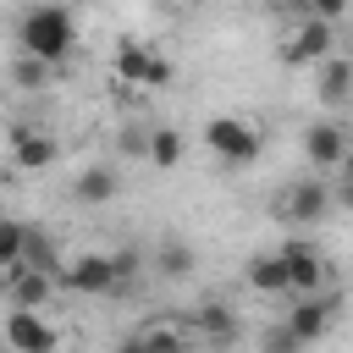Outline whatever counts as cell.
Instances as JSON below:
<instances>
[{
  "mask_svg": "<svg viewBox=\"0 0 353 353\" xmlns=\"http://www.w3.org/2000/svg\"><path fill=\"white\" fill-rule=\"evenodd\" d=\"M72 44H77V17L61 0H39V6L22 11V22H17V50L22 55H39V61L61 66L72 55Z\"/></svg>",
  "mask_w": 353,
  "mask_h": 353,
  "instance_id": "6da1fadb",
  "label": "cell"
},
{
  "mask_svg": "<svg viewBox=\"0 0 353 353\" xmlns=\"http://www.w3.org/2000/svg\"><path fill=\"white\" fill-rule=\"evenodd\" d=\"M204 143H210V154H215L221 165H237V171L265 154V132H259L248 116H210V121H204Z\"/></svg>",
  "mask_w": 353,
  "mask_h": 353,
  "instance_id": "7a4b0ae2",
  "label": "cell"
},
{
  "mask_svg": "<svg viewBox=\"0 0 353 353\" xmlns=\"http://www.w3.org/2000/svg\"><path fill=\"white\" fill-rule=\"evenodd\" d=\"M0 342L6 353H61V331L44 320V309H17V303L0 325Z\"/></svg>",
  "mask_w": 353,
  "mask_h": 353,
  "instance_id": "3957f363",
  "label": "cell"
},
{
  "mask_svg": "<svg viewBox=\"0 0 353 353\" xmlns=\"http://www.w3.org/2000/svg\"><path fill=\"white\" fill-rule=\"evenodd\" d=\"M325 210H331L325 176H303V182H292V188L276 199V221H287V226H298V221H325Z\"/></svg>",
  "mask_w": 353,
  "mask_h": 353,
  "instance_id": "277c9868",
  "label": "cell"
},
{
  "mask_svg": "<svg viewBox=\"0 0 353 353\" xmlns=\"http://www.w3.org/2000/svg\"><path fill=\"white\" fill-rule=\"evenodd\" d=\"M0 292H6L17 309H44V303L55 298V276H44V270H33V265L11 259V265L0 270Z\"/></svg>",
  "mask_w": 353,
  "mask_h": 353,
  "instance_id": "5b68a950",
  "label": "cell"
},
{
  "mask_svg": "<svg viewBox=\"0 0 353 353\" xmlns=\"http://www.w3.org/2000/svg\"><path fill=\"white\" fill-rule=\"evenodd\" d=\"M331 44H336L331 22L303 17V22L287 33V44H281V66H309V61H325V55H331Z\"/></svg>",
  "mask_w": 353,
  "mask_h": 353,
  "instance_id": "8992f818",
  "label": "cell"
},
{
  "mask_svg": "<svg viewBox=\"0 0 353 353\" xmlns=\"http://www.w3.org/2000/svg\"><path fill=\"white\" fill-rule=\"evenodd\" d=\"M276 254H281V265H287V287H292L298 298L325 287V259H320V248H314V243L292 237V243H281Z\"/></svg>",
  "mask_w": 353,
  "mask_h": 353,
  "instance_id": "52a82bcc",
  "label": "cell"
},
{
  "mask_svg": "<svg viewBox=\"0 0 353 353\" xmlns=\"http://www.w3.org/2000/svg\"><path fill=\"white\" fill-rule=\"evenodd\" d=\"M116 353H188V320H149L116 342Z\"/></svg>",
  "mask_w": 353,
  "mask_h": 353,
  "instance_id": "ba28073f",
  "label": "cell"
},
{
  "mask_svg": "<svg viewBox=\"0 0 353 353\" xmlns=\"http://www.w3.org/2000/svg\"><path fill=\"white\" fill-rule=\"evenodd\" d=\"M6 138H11V165H17V171H44V165H55V138H50L44 127L17 121V127H6Z\"/></svg>",
  "mask_w": 353,
  "mask_h": 353,
  "instance_id": "9c48e42d",
  "label": "cell"
},
{
  "mask_svg": "<svg viewBox=\"0 0 353 353\" xmlns=\"http://www.w3.org/2000/svg\"><path fill=\"white\" fill-rule=\"evenodd\" d=\"M61 281H66L72 292L99 298V292H116V265H110V254H77V259H66Z\"/></svg>",
  "mask_w": 353,
  "mask_h": 353,
  "instance_id": "30bf717a",
  "label": "cell"
},
{
  "mask_svg": "<svg viewBox=\"0 0 353 353\" xmlns=\"http://www.w3.org/2000/svg\"><path fill=\"white\" fill-rule=\"evenodd\" d=\"M331 314H336V292H303V298L287 309V325L314 347V342L331 331Z\"/></svg>",
  "mask_w": 353,
  "mask_h": 353,
  "instance_id": "8fae6325",
  "label": "cell"
},
{
  "mask_svg": "<svg viewBox=\"0 0 353 353\" xmlns=\"http://www.w3.org/2000/svg\"><path fill=\"white\" fill-rule=\"evenodd\" d=\"M347 143H353V138H347L342 121H314V127H303V154H309L314 171H336Z\"/></svg>",
  "mask_w": 353,
  "mask_h": 353,
  "instance_id": "7c38bea8",
  "label": "cell"
},
{
  "mask_svg": "<svg viewBox=\"0 0 353 353\" xmlns=\"http://www.w3.org/2000/svg\"><path fill=\"white\" fill-rule=\"evenodd\" d=\"M110 66H116V83L143 88V83H149V66H154V50H149V44H138V39H121Z\"/></svg>",
  "mask_w": 353,
  "mask_h": 353,
  "instance_id": "4fadbf2b",
  "label": "cell"
},
{
  "mask_svg": "<svg viewBox=\"0 0 353 353\" xmlns=\"http://www.w3.org/2000/svg\"><path fill=\"white\" fill-rule=\"evenodd\" d=\"M243 281H248L254 292H265V298L292 292V287H287V265H281V254H254V259L243 265Z\"/></svg>",
  "mask_w": 353,
  "mask_h": 353,
  "instance_id": "5bb4252c",
  "label": "cell"
},
{
  "mask_svg": "<svg viewBox=\"0 0 353 353\" xmlns=\"http://www.w3.org/2000/svg\"><path fill=\"white\" fill-rule=\"evenodd\" d=\"M22 265H33V270H44V276H55L61 281V270H66V259H61V248H55V237H44V232H22V254H17Z\"/></svg>",
  "mask_w": 353,
  "mask_h": 353,
  "instance_id": "9a60e30c",
  "label": "cell"
},
{
  "mask_svg": "<svg viewBox=\"0 0 353 353\" xmlns=\"http://www.w3.org/2000/svg\"><path fill=\"white\" fill-rule=\"evenodd\" d=\"M347 94H353V55H325L320 61V99L347 105Z\"/></svg>",
  "mask_w": 353,
  "mask_h": 353,
  "instance_id": "2e32d148",
  "label": "cell"
},
{
  "mask_svg": "<svg viewBox=\"0 0 353 353\" xmlns=\"http://www.w3.org/2000/svg\"><path fill=\"white\" fill-rule=\"evenodd\" d=\"M193 325H199L204 336H215V342H232V336H237V309L221 303V298H204V303L193 309Z\"/></svg>",
  "mask_w": 353,
  "mask_h": 353,
  "instance_id": "e0dca14e",
  "label": "cell"
},
{
  "mask_svg": "<svg viewBox=\"0 0 353 353\" xmlns=\"http://www.w3.org/2000/svg\"><path fill=\"white\" fill-rule=\"evenodd\" d=\"M72 199H77V204H105V199H116V171H110V165L77 171V176H72Z\"/></svg>",
  "mask_w": 353,
  "mask_h": 353,
  "instance_id": "ac0fdd59",
  "label": "cell"
},
{
  "mask_svg": "<svg viewBox=\"0 0 353 353\" xmlns=\"http://www.w3.org/2000/svg\"><path fill=\"white\" fill-rule=\"evenodd\" d=\"M193 265H199L193 243H176V237H171V243H160V254H154V270H160V276H171V281H176V276H193Z\"/></svg>",
  "mask_w": 353,
  "mask_h": 353,
  "instance_id": "d6986e66",
  "label": "cell"
},
{
  "mask_svg": "<svg viewBox=\"0 0 353 353\" xmlns=\"http://www.w3.org/2000/svg\"><path fill=\"white\" fill-rule=\"evenodd\" d=\"M143 154H149V165L171 171V165L182 160V132H176V127H154V132H149V149H143Z\"/></svg>",
  "mask_w": 353,
  "mask_h": 353,
  "instance_id": "ffe728a7",
  "label": "cell"
},
{
  "mask_svg": "<svg viewBox=\"0 0 353 353\" xmlns=\"http://www.w3.org/2000/svg\"><path fill=\"white\" fill-rule=\"evenodd\" d=\"M50 72H55L50 61H39V55H22V50H17V66H11V83H17V88H44V83H50Z\"/></svg>",
  "mask_w": 353,
  "mask_h": 353,
  "instance_id": "44dd1931",
  "label": "cell"
},
{
  "mask_svg": "<svg viewBox=\"0 0 353 353\" xmlns=\"http://www.w3.org/2000/svg\"><path fill=\"white\" fill-rule=\"evenodd\" d=\"M259 353H309V342H303V336L281 320V325H270V331L259 336Z\"/></svg>",
  "mask_w": 353,
  "mask_h": 353,
  "instance_id": "7402d4cb",
  "label": "cell"
},
{
  "mask_svg": "<svg viewBox=\"0 0 353 353\" xmlns=\"http://www.w3.org/2000/svg\"><path fill=\"white\" fill-rule=\"evenodd\" d=\"M22 232H28L22 221H11V215H0V270H6V265H11L17 254H22Z\"/></svg>",
  "mask_w": 353,
  "mask_h": 353,
  "instance_id": "603a6c76",
  "label": "cell"
},
{
  "mask_svg": "<svg viewBox=\"0 0 353 353\" xmlns=\"http://www.w3.org/2000/svg\"><path fill=\"white\" fill-rule=\"evenodd\" d=\"M110 265H116V287H127V281L138 276V265H143V259H138V248H116V254H110Z\"/></svg>",
  "mask_w": 353,
  "mask_h": 353,
  "instance_id": "cb8c5ba5",
  "label": "cell"
},
{
  "mask_svg": "<svg viewBox=\"0 0 353 353\" xmlns=\"http://www.w3.org/2000/svg\"><path fill=\"white\" fill-rule=\"evenodd\" d=\"M298 6H303V17H320V22H336L347 11V0H298Z\"/></svg>",
  "mask_w": 353,
  "mask_h": 353,
  "instance_id": "d4e9b609",
  "label": "cell"
},
{
  "mask_svg": "<svg viewBox=\"0 0 353 353\" xmlns=\"http://www.w3.org/2000/svg\"><path fill=\"white\" fill-rule=\"evenodd\" d=\"M171 77H176V66H171V61H160V55H154V66H149V83H143V88H165V83H171Z\"/></svg>",
  "mask_w": 353,
  "mask_h": 353,
  "instance_id": "484cf974",
  "label": "cell"
},
{
  "mask_svg": "<svg viewBox=\"0 0 353 353\" xmlns=\"http://www.w3.org/2000/svg\"><path fill=\"white\" fill-rule=\"evenodd\" d=\"M336 171H342V182H353V143L342 149V165H336Z\"/></svg>",
  "mask_w": 353,
  "mask_h": 353,
  "instance_id": "4316f807",
  "label": "cell"
},
{
  "mask_svg": "<svg viewBox=\"0 0 353 353\" xmlns=\"http://www.w3.org/2000/svg\"><path fill=\"white\" fill-rule=\"evenodd\" d=\"M154 6H165V11H176V6H182V0H154Z\"/></svg>",
  "mask_w": 353,
  "mask_h": 353,
  "instance_id": "83f0119b",
  "label": "cell"
},
{
  "mask_svg": "<svg viewBox=\"0 0 353 353\" xmlns=\"http://www.w3.org/2000/svg\"><path fill=\"white\" fill-rule=\"evenodd\" d=\"M0 193H6V176H0Z\"/></svg>",
  "mask_w": 353,
  "mask_h": 353,
  "instance_id": "f1b7e54d",
  "label": "cell"
}]
</instances>
